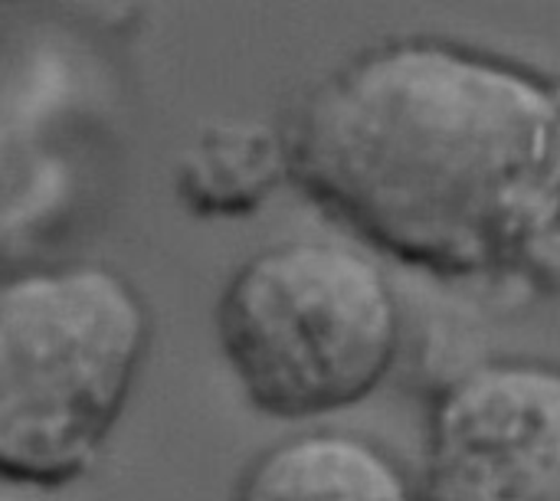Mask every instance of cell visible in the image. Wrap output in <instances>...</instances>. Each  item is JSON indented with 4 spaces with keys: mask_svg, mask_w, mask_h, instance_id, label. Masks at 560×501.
I'll return each mask as SVG.
<instances>
[{
    "mask_svg": "<svg viewBox=\"0 0 560 501\" xmlns=\"http://www.w3.org/2000/svg\"><path fill=\"white\" fill-rule=\"evenodd\" d=\"M289 184L384 259L505 299L560 295V75L443 36L325 72L282 125Z\"/></svg>",
    "mask_w": 560,
    "mask_h": 501,
    "instance_id": "obj_1",
    "label": "cell"
},
{
    "mask_svg": "<svg viewBox=\"0 0 560 501\" xmlns=\"http://www.w3.org/2000/svg\"><path fill=\"white\" fill-rule=\"evenodd\" d=\"M151 312L102 263L0 276V486L66 489L102 456L144 358Z\"/></svg>",
    "mask_w": 560,
    "mask_h": 501,
    "instance_id": "obj_2",
    "label": "cell"
},
{
    "mask_svg": "<svg viewBox=\"0 0 560 501\" xmlns=\"http://www.w3.org/2000/svg\"><path fill=\"white\" fill-rule=\"evenodd\" d=\"M217 341L256 413L308 423L358 407L390 377L404 312L371 256L335 240H285L230 276Z\"/></svg>",
    "mask_w": 560,
    "mask_h": 501,
    "instance_id": "obj_3",
    "label": "cell"
},
{
    "mask_svg": "<svg viewBox=\"0 0 560 501\" xmlns=\"http://www.w3.org/2000/svg\"><path fill=\"white\" fill-rule=\"evenodd\" d=\"M420 501H560V364L486 358L427 417Z\"/></svg>",
    "mask_w": 560,
    "mask_h": 501,
    "instance_id": "obj_4",
    "label": "cell"
},
{
    "mask_svg": "<svg viewBox=\"0 0 560 501\" xmlns=\"http://www.w3.org/2000/svg\"><path fill=\"white\" fill-rule=\"evenodd\" d=\"M233 501H420V486L361 433L305 430L256 453Z\"/></svg>",
    "mask_w": 560,
    "mask_h": 501,
    "instance_id": "obj_5",
    "label": "cell"
},
{
    "mask_svg": "<svg viewBox=\"0 0 560 501\" xmlns=\"http://www.w3.org/2000/svg\"><path fill=\"white\" fill-rule=\"evenodd\" d=\"M285 180L289 151L282 128L249 118H223L200 128L174 167L180 203L210 220L256 213Z\"/></svg>",
    "mask_w": 560,
    "mask_h": 501,
    "instance_id": "obj_6",
    "label": "cell"
}]
</instances>
